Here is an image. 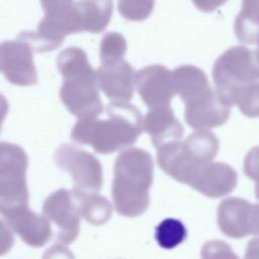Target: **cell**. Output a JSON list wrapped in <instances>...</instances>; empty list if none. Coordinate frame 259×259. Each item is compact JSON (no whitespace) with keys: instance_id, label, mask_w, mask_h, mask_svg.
Wrapping results in <instances>:
<instances>
[{"instance_id":"83f0119b","label":"cell","mask_w":259,"mask_h":259,"mask_svg":"<svg viewBox=\"0 0 259 259\" xmlns=\"http://www.w3.org/2000/svg\"><path fill=\"white\" fill-rule=\"evenodd\" d=\"M118 10L121 15L130 20H143L151 13L154 2L153 1H119Z\"/></svg>"},{"instance_id":"484cf974","label":"cell","mask_w":259,"mask_h":259,"mask_svg":"<svg viewBox=\"0 0 259 259\" xmlns=\"http://www.w3.org/2000/svg\"><path fill=\"white\" fill-rule=\"evenodd\" d=\"M126 52V40L122 34L116 31L105 33L100 42L101 64H109L123 60Z\"/></svg>"},{"instance_id":"8992f818","label":"cell","mask_w":259,"mask_h":259,"mask_svg":"<svg viewBox=\"0 0 259 259\" xmlns=\"http://www.w3.org/2000/svg\"><path fill=\"white\" fill-rule=\"evenodd\" d=\"M60 98L67 109L79 119L99 115L102 112V101L97 89L96 72L64 78Z\"/></svg>"},{"instance_id":"30bf717a","label":"cell","mask_w":259,"mask_h":259,"mask_svg":"<svg viewBox=\"0 0 259 259\" xmlns=\"http://www.w3.org/2000/svg\"><path fill=\"white\" fill-rule=\"evenodd\" d=\"M135 75L134 68L124 60L101 64L96 70V83L108 98L127 102L134 94Z\"/></svg>"},{"instance_id":"f1b7e54d","label":"cell","mask_w":259,"mask_h":259,"mask_svg":"<svg viewBox=\"0 0 259 259\" xmlns=\"http://www.w3.org/2000/svg\"><path fill=\"white\" fill-rule=\"evenodd\" d=\"M201 259H240L231 246L221 240L208 241L201 248Z\"/></svg>"},{"instance_id":"9c48e42d","label":"cell","mask_w":259,"mask_h":259,"mask_svg":"<svg viewBox=\"0 0 259 259\" xmlns=\"http://www.w3.org/2000/svg\"><path fill=\"white\" fill-rule=\"evenodd\" d=\"M135 87L150 108L169 106L176 94L172 71L162 65H151L139 70L135 75Z\"/></svg>"},{"instance_id":"f546056e","label":"cell","mask_w":259,"mask_h":259,"mask_svg":"<svg viewBox=\"0 0 259 259\" xmlns=\"http://www.w3.org/2000/svg\"><path fill=\"white\" fill-rule=\"evenodd\" d=\"M243 170L245 175L259 183V146L252 148L244 159Z\"/></svg>"},{"instance_id":"e575fe53","label":"cell","mask_w":259,"mask_h":259,"mask_svg":"<svg viewBox=\"0 0 259 259\" xmlns=\"http://www.w3.org/2000/svg\"><path fill=\"white\" fill-rule=\"evenodd\" d=\"M8 109H9V103H8L6 97L0 93V132L2 128L3 120L8 113Z\"/></svg>"},{"instance_id":"1f68e13d","label":"cell","mask_w":259,"mask_h":259,"mask_svg":"<svg viewBox=\"0 0 259 259\" xmlns=\"http://www.w3.org/2000/svg\"><path fill=\"white\" fill-rule=\"evenodd\" d=\"M42 259H75L73 253L62 245H54L46 250Z\"/></svg>"},{"instance_id":"cb8c5ba5","label":"cell","mask_w":259,"mask_h":259,"mask_svg":"<svg viewBox=\"0 0 259 259\" xmlns=\"http://www.w3.org/2000/svg\"><path fill=\"white\" fill-rule=\"evenodd\" d=\"M57 65L64 78L95 73L86 53L78 47H69L63 50L58 56Z\"/></svg>"},{"instance_id":"4dcf8cb0","label":"cell","mask_w":259,"mask_h":259,"mask_svg":"<svg viewBox=\"0 0 259 259\" xmlns=\"http://www.w3.org/2000/svg\"><path fill=\"white\" fill-rule=\"evenodd\" d=\"M14 243L11 228L4 221L0 220V256L7 254Z\"/></svg>"},{"instance_id":"6da1fadb","label":"cell","mask_w":259,"mask_h":259,"mask_svg":"<svg viewBox=\"0 0 259 259\" xmlns=\"http://www.w3.org/2000/svg\"><path fill=\"white\" fill-rule=\"evenodd\" d=\"M105 111L107 119H79L72 128V140L90 145L100 154H109L134 145L143 130L140 110L127 102L112 101L107 104Z\"/></svg>"},{"instance_id":"d6a6232c","label":"cell","mask_w":259,"mask_h":259,"mask_svg":"<svg viewBox=\"0 0 259 259\" xmlns=\"http://www.w3.org/2000/svg\"><path fill=\"white\" fill-rule=\"evenodd\" d=\"M250 231L253 235H259V202L252 203L251 218H250Z\"/></svg>"},{"instance_id":"4316f807","label":"cell","mask_w":259,"mask_h":259,"mask_svg":"<svg viewBox=\"0 0 259 259\" xmlns=\"http://www.w3.org/2000/svg\"><path fill=\"white\" fill-rule=\"evenodd\" d=\"M241 112L248 117L259 116V82L243 87L237 95L235 103Z\"/></svg>"},{"instance_id":"ba28073f","label":"cell","mask_w":259,"mask_h":259,"mask_svg":"<svg viewBox=\"0 0 259 259\" xmlns=\"http://www.w3.org/2000/svg\"><path fill=\"white\" fill-rule=\"evenodd\" d=\"M31 48L19 40L0 42V72L12 84L30 86L37 82Z\"/></svg>"},{"instance_id":"44dd1931","label":"cell","mask_w":259,"mask_h":259,"mask_svg":"<svg viewBox=\"0 0 259 259\" xmlns=\"http://www.w3.org/2000/svg\"><path fill=\"white\" fill-rule=\"evenodd\" d=\"M28 158L18 145L0 142V179H26Z\"/></svg>"},{"instance_id":"e0dca14e","label":"cell","mask_w":259,"mask_h":259,"mask_svg":"<svg viewBox=\"0 0 259 259\" xmlns=\"http://www.w3.org/2000/svg\"><path fill=\"white\" fill-rule=\"evenodd\" d=\"M175 92L188 105L212 92L204 72L192 65H182L172 71Z\"/></svg>"},{"instance_id":"277c9868","label":"cell","mask_w":259,"mask_h":259,"mask_svg":"<svg viewBox=\"0 0 259 259\" xmlns=\"http://www.w3.org/2000/svg\"><path fill=\"white\" fill-rule=\"evenodd\" d=\"M214 92L228 106L236 103L240 90L259 80V64L255 52L243 46L225 51L212 69Z\"/></svg>"},{"instance_id":"9a60e30c","label":"cell","mask_w":259,"mask_h":259,"mask_svg":"<svg viewBox=\"0 0 259 259\" xmlns=\"http://www.w3.org/2000/svg\"><path fill=\"white\" fill-rule=\"evenodd\" d=\"M157 161L160 168L178 182L190 184L199 170L188 158L183 143L175 141L157 149Z\"/></svg>"},{"instance_id":"ffe728a7","label":"cell","mask_w":259,"mask_h":259,"mask_svg":"<svg viewBox=\"0 0 259 259\" xmlns=\"http://www.w3.org/2000/svg\"><path fill=\"white\" fill-rule=\"evenodd\" d=\"M26 179H0V213L5 220L28 208Z\"/></svg>"},{"instance_id":"4fadbf2b","label":"cell","mask_w":259,"mask_h":259,"mask_svg":"<svg viewBox=\"0 0 259 259\" xmlns=\"http://www.w3.org/2000/svg\"><path fill=\"white\" fill-rule=\"evenodd\" d=\"M252 203L239 197L224 199L218 208V225L230 238L241 239L251 235L250 218Z\"/></svg>"},{"instance_id":"2e32d148","label":"cell","mask_w":259,"mask_h":259,"mask_svg":"<svg viewBox=\"0 0 259 259\" xmlns=\"http://www.w3.org/2000/svg\"><path fill=\"white\" fill-rule=\"evenodd\" d=\"M6 223L20 239L27 245L35 248L46 245L52 237L50 222L29 208L23 209L6 219Z\"/></svg>"},{"instance_id":"7402d4cb","label":"cell","mask_w":259,"mask_h":259,"mask_svg":"<svg viewBox=\"0 0 259 259\" xmlns=\"http://www.w3.org/2000/svg\"><path fill=\"white\" fill-rule=\"evenodd\" d=\"M237 38L246 45L257 44L259 38V0H245L234 24Z\"/></svg>"},{"instance_id":"5b68a950","label":"cell","mask_w":259,"mask_h":259,"mask_svg":"<svg viewBox=\"0 0 259 259\" xmlns=\"http://www.w3.org/2000/svg\"><path fill=\"white\" fill-rule=\"evenodd\" d=\"M57 166L69 173L74 181V189L96 193L102 187V167L98 159L71 144H62L55 152Z\"/></svg>"},{"instance_id":"d6986e66","label":"cell","mask_w":259,"mask_h":259,"mask_svg":"<svg viewBox=\"0 0 259 259\" xmlns=\"http://www.w3.org/2000/svg\"><path fill=\"white\" fill-rule=\"evenodd\" d=\"M79 213L89 224L100 226L111 217L112 205L109 200L97 193L74 189L71 191Z\"/></svg>"},{"instance_id":"7a4b0ae2","label":"cell","mask_w":259,"mask_h":259,"mask_svg":"<svg viewBox=\"0 0 259 259\" xmlns=\"http://www.w3.org/2000/svg\"><path fill=\"white\" fill-rule=\"evenodd\" d=\"M154 163L149 152L130 148L115 159L112 199L116 211L128 218L145 212L150 203Z\"/></svg>"},{"instance_id":"d4e9b609","label":"cell","mask_w":259,"mask_h":259,"mask_svg":"<svg viewBox=\"0 0 259 259\" xmlns=\"http://www.w3.org/2000/svg\"><path fill=\"white\" fill-rule=\"evenodd\" d=\"M187 232L183 223L177 219L163 220L155 230V238L160 247L173 249L180 245L186 238Z\"/></svg>"},{"instance_id":"5bb4252c","label":"cell","mask_w":259,"mask_h":259,"mask_svg":"<svg viewBox=\"0 0 259 259\" xmlns=\"http://www.w3.org/2000/svg\"><path fill=\"white\" fill-rule=\"evenodd\" d=\"M143 130L150 135L157 149L167 143L180 141L183 136V126L169 106L150 108L143 119Z\"/></svg>"},{"instance_id":"ac0fdd59","label":"cell","mask_w":259,"mask_h":259,"mask_svg":"<svg viewBox=\"0 0 259 259\" xmlns=\"http://www.w3.org/2000/svg\"><path fill=\"white\" fill-rule=\"evenodd\" d=\"M182 143L188 158L199 169L212 163L219 151V140L209 131H196Z\"/></svg>"},{"instance_id":"603a6c76","label":"cell","mask_w":259,"mask_h":259,"mask_svg":"<svg viewBox=\"0 0 259 259\" xmlns=\"http://www.w3.org/2000/svg\"><path fill=\"white\" fill-rule=\"evenodd\" d=\"M82 30L98 33L108 24L113 4L111 1H79Z\"/></svg>"},{"instance_id":"7c38bea8","label":"cell","mask_w":259,"mask_h":259,"mask_svg":"<svg viewBox=\"0 0 259 259\" xmlns=\"http://www.w3.org/2000/svg\"><path fill=\"white\" fill-rule=\"evenodd\" d=\"M237 172L223 162H212L203 167L190 182V186L201 194L217 198L231 193L237 185Z\"/></svg>"},{"instance_id":"3957f363","label":"cell","mask_w":259,"mask_h":259,"mask_svg":"<svg viewBox=\"0 0 259 259\" xmlns=\"http://www.w3.org/2000/svg\"><path fill=\"white\" fill-rule=\"evenodd\" d=\"M45 16L36 30L22 31L17 39L27 44L33 52L56 50L68 34L83 31L77 2L41 1Z\"/></svg>"},{"instance_id":"d590c367","label":"cell","mask_w":259,"mask_h":259,"mask_svg":"<svg viewBox=\"0 0 259 259\" xmlns=\"http://www.w3.org/2000/svg\"><path fill=\"white\" fill-rule=\"evenodd\" d=\"M255 194L257 199L259 200V183H256V187H255Z\"/></svg>"},{"instance_id":"52a82bcc","label":"cell","mask_w":259,"mask_h":259,"mask_svg":"<svg viewBox=\"0 0 259 259\" xmlns=\"http://www.w3.org/2000/svg\"><path fill=\"white\" fill-rule=\"evenodd\" d=\"M42 214L57 227V241L71 244L78 237L80 213L70 191L61 188L50 194L42 205Z\"/></svg>"},{"instance_id":"836d02e7","label":"cell","mask_w":259,"mask_h":259,"mask_svg":"<svg viewBox=\"0 0 259 259\" xmlns=\"http://www.w3.org/2000/svg\"><path fill=\"white\" fill-rule=\"evenodd\" d=\"M245 259H259V238H255L248 243Z\"/></svg>"},{"instance_id":"8fae6325","label":"cell","mask_w":259,"mask_h":259,"mask_svg":"<svg viewBox=\"0 0 259 259\" xmlns=\"http://www.w3.org/2000/svg\"><path fill=\"white\" fill-rule=\"evenodd\" d=\"M231 113V107L225 104L214 90L200 99L185 105L184 119L197 131H207L224 124Z\"/></svg>"},{"instance_id":"8d00e7d4","label":"cell","mask_w":259,"mask_h":259,"mask_svg":"<svg viewBox=\"0 0 259 259\" xmlns=\"http://www.w3.org/2000/svg\"><path fill=\"white\" fill-rule=\"evenodd\" d=\"M257 45H258V48H257V50L255 51V54H256V58H257V61H258V64H259V38H258Z\"/></svg>"}]
</instances>
